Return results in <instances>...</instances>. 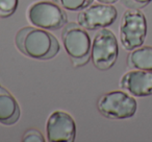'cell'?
Masks as SVG:
<instances>
[{"label": "cell", "instance_id": "obj_2", "mask_svg": "<svg viewBox=\"0 0 152 142\" xmlns=\"http://www.w3.org/2000/svg\"><path fill=\"white\" fill-rule=\"evenodd\" d=\"M61 40L73 66L80 67L91 59L92 43L89 34L76 23H68L61 32Z\"/></svg>", "mask_w": 152, "mask_h": 142}, {"label": "cell", "instance_id": "obj_4", "mask_svg": "<svg viewBox=\"0 0 152 142\" xmlns=\"http://www.w3.org/2000/svg\"><path fill=\"white\" fill-rule=\"evenodd\" d=\"M119 55L118 41L112 30L101 28L94 37L91 61L98 70L105 71L116 64Z\"/></svg>", "mask_w": 152, "mask_h": 142}, {"label": "cell", "instance_id": "obj_11", "mask_svg": "<svg viewBox=\"0 0 152 142\" xmlns=\"http://www.w3.org/2000/svg\"><path fill=\"white\" fill-rule=\"evenodd\" d=\"M127 65L131 69L152 71V47L141 46L131 50L127 57Z\"/></svg>", "mask_w": 152, "mask_h": 142}, {"label": "cell", "instance_id": "obj_16", "mask_svg": "<svg viewBox=\"0 0 152 142\" xmlns=\"http://www.w3.org/2000/svg\"><path fill=\"white\" fill-rule=\"evenodd\" d=\"M100 3H106V4H113V3L117 2L118 0H97Z\"/></svg>", "mask_w": 152, "mask_h": 142}, {"label": "cell", "instance_id": "obj_8", "mask_svg": "<svg viewBox=\"0 0 152 142\" xmlns=\"http://www.w3.org/2000/svg\"><path fill=\"white\" fill-rule=\"evenodd\" d=\"M46 134L50 142H73L76 136L75 121L68 113L54 111L47 120Z\"/></svg>", "mask_w": 152, "mask_h": 142}, {"label": "cell", "instance_id": "obj_14", "mask_svg": "<svg viewBox=\"0 0 152 142\" xmlns=\"http://www.w3.org/2000/svg\"><path fill=\"white\" fill-rule=\"evenodd\" d=\"M22 141L23 142H44L45 138L39 131L30 129L23 135Z\"/></svg>", "mask_w": 152, "mask_h": 142}, {"label": "cell", "instance_id": "obj_10", "mask_svg": "<svg viewBox=\"0 0 152 142\" xmlns=\"http://www.w3.org/2000/svg\"><path fill=\"white\" fill-rule=\"evenodd\" d=\"M20 117L18 102L7 89L0 86V123L4 125L15 124Z\"/></svg>", "mask_w": 152, "mask_h": 142}, {"label": "cell", "instance_id": "obj_15", "mask_svg": "<svg viewBox=\"0 0 152 142\" xmlns=\"http://www.w3.org/2000/svg\"><path fill=\"white\" fill-rule=\"evenodd\" d=\"M152 0H123V4L128 9H143L148 5Z\"/></svg>", "mask_w": 152, "mask_h": 142}, {"label": "cell", "instance_id": "obj_12", "mask_svg": "<svg viewBox=\"0 0 152 142\" xmlns=\"http://www.w3.org/2000/svg\"><path fill=\"white\" fill-rule=\"evenodd\" d=\"M61 9L69 12H80L89 7L94 0H53Z\"/></svg>", "mask_w": 152, "mask_h": 142}, {"label": "cell", "instance_id": "obj_3", "mask_svg": "<svg viewBox=\"0 0 152 142\" xmlns=\"http://www.w3.org/2000/svg\"><path fill=\"white\" fill-rule=\"evenodd\" d=\"M147 36V20L140 9L124 12L120 23V41L127 51L141 47Z\"/></svg>", "mask_w": 152, "mask_h": 142}, {"label": "cell", "instance_id": "obj_1", "mask_svg": "<svg viewBox=\"0 0 152 142\" xmlns=\"http://www.w3.org/2000/svg\"><path fill=\"white\" fill-rule=\"evenodd\" d=\"M17 48L24 55L36 60H49L59 51V44L53 35L43 28L26 26L15 37Z\"/></svg>", "mask_w": 152, "mask_h": 142}, {"label": "cell", "instance_id": "obj_13", "mask_svg": "<svg viewBox=\"0 0 152 142\" xmlns=\"http://www.w3.org/2000/svg\"><path fill=\"white\" fill-rule=\"evenodd\" d=\"M19 0H0V17L7 18L16 12Z\"/></svg>", "mask_w": 152, "mask_h": 142}, {"label": "cell", "instance_id": "obj_6", "mask_svg": "<svg viewBox=\"0 0 152 142\" xmlns=\"http://www.w3.org/2000/svg\"><path fill=\"white\" fill-rule=\"evenodd\" d=\"M27 19L32 26L55 30L66 25L68 17L64 9L54 1H38L28 7Z\"/></svg>", "mask_w": 152, "mask_h": 142}, {"label": "cell", "instance_id": "obj_5", "mask_svg": "<svg viewBox=\"0 0 152 142\" xmlns=\"http://www.w3.org/2000/svg\"><path fill=\"white\" fill-rule=\"evenodd\" d=\"M97 109L106 118L121 120L134 116L137 104L131 94L117 90L101 95L98 99Z\"/></svg>", "mask_w": 152, "mask_h": 142}, {"label": "cell", "instance_id": "obj_9", "mask_svg": "<svg viewBox=\"0 0 152 142\" xmlns=\"http://www.w3.org/2000/svg\"><path fill=\"white\" fill-rule=\"evenodd\" d=\"M120 87L137 97L152 95V71L137 69L128 71L121 77Z\"/></svg>", "mask_w": 152, "mask_h": 142}, {"label": "cell", "instance_id": "obj_7", "mask_svg": "<svg viewBox=\"0 0 152 142\" xmlns=\"http://www.w3.org/2000/svg\"><path fill=\"white\" fill-rule=\"evenodd\" d=\"M118 17V11L112 4L99 3L90 5L77 16L78 24L88 30H96L110 26Z\"/></svg>", "mask_w": 152, "mask_h": 142}]
</instances>
